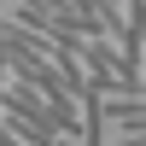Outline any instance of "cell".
<instances>
[{"label": "cell", "mask_w": 146, "mask_h": 146, "mask_svg": "<svg viewBox=\"0 0 146 146\" xmlns=\"http://www.w3.org/2000/svg\"><path fill=\"white\" fill-rule=\"evenodd\" d=\"M111 146H140V129H135V135H123V140H111Z\"/></svg>", "instance_id": "2"}, {"label": "cell", "mask_w": 146, "mask_h": 146, "mask_svg": "<svg viewBox=\"0 0 146 146\" xmlns=\"http://www.w3.org/2000/svg\"><path fill=\"white\" fill-rule=\"evenodd\" d=\"M100 123H117L123 135H135V129L146 123V105L129 100V94H100Z\"/></svg>", "instance_id": "1"}]
</instances>
